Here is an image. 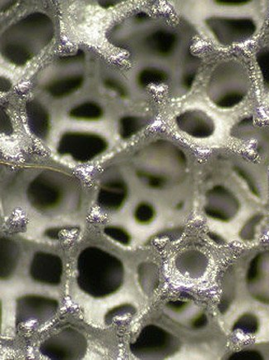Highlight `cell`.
<instances>
[{
    "instance_id": "obj_1",
    "label": "cell",
    "mask_w": 269,
    "mask_h": 360,
    "mask_svg": "<svg viewBox=\"0 0 269 360\" xmlns=\"http://www.w3.org/2000/svg\"><path fill=\"white\" fill-rule=\"evenodd\" d=\"M53 35V24L48 16L34 13L11 27L4 35L3 46L22 43L18 47L3 50L4 57L16 65H25L40 49L48 44Z\"/></svg>"
},
{
    "instance_id": "obj_2",
    "label": "cell",
    "mask_w": 269,
    "mask_h": 360,
    "mask_svg": "<svg viewBox=\"0 0 269 360\" xmlns=\"http://www.w3.org/2000/svg\"><path fill=\"white\" fill-rule=\"evenodd\" d=\"M248 91L247 73L238 63L233 62L217 67L207 86L209 98L221 109L237 107L247 98Z\"/></svg>"
},
{
    "instance_id": "obj_3",
    "label": "cell",
    "mask_w": 269,
    "mask_h": 360,
    "mask_svg": "<svg viewBox=\"0 0 269 360\" xmlns=\"http://www.w3.org/2000/svg\"><path fill=\"white\" fill-rule=\"evenodd\" d=\"M206 25L218 41L224 45L244 43L257 30V24L249 17L209 18Z\"/></svg>"
},
{
    "instance_id": "obj_4",
    "label": "cell",
    "mask_w": 269,
    "mask_h": 360,
    "mask_svg": "<svg viewBox=\"0 0 269 360\" xmlns=\"http://www.w3.org/2000/svg\"><path fill=\"white\" fill-rule=\"evenodd\" d=\"M108 146L105 138L96 134L71 132L62 136L58 151L74 160L86 162L104 153Z\"/></svg>"
},
{
    "instance_id": "obj_5",
    "label": "cell",
    "mask_w": 269,
    "mask_h": 360,
    "mask_svg": "<svg viewBox=\"0 0 269 360\" xmlns=\"http://www.w3.org/2000/svg\"><path fill=\"white\" fill-rule=\"evenodd\" d=\"M240 202L231 189L224 186H216L206 192L204 212L209 218L229 223L239 214Z\"/></svg>"
},
{
    "instance_id": "obj_6",
    "label": "cell",
    "mask_w": 269,
    "mask_h": 360,
    "mask_svg": "<svg viewBox=\"0 0 269 360\" xmlns=\"http://www.w3.org/2000/svg\"><path fill=\"white\" fill-rule=\"evenodd\" d=\"M51 173H41L30 184L29 197L32 204L39 210H52L61 202L62 187Z\"/></svg>"
},
{
    "instance_id": "obj_7",
    "label": "cell",
    "mask_w": 269,
    "mask_h": 360,
    "mask_svg": "<svg viewBox=\"0 0 269 360\" xmlns=\"http://www.w3.org/2000/svg\"><path fill=\"white\" fill-rule=\"evenodd\" d=\"M247 283L256 301L269 304V252L257 254L249 262Z\"/></svg>"
},
{
    "instance_id": "obj_8",
    "label": "cell",
    "mask_w": 269,
    "mask_h": 360,
    "mask_svg": "<svg viewBox=\"0 0 269 360\" xmlns=\"http://www.w3.org/2000/svg\"><path fill=\"white\" fill-rule=\"evenodd\" d=\"M180 130L196 139H208L216 131L213 119L201 110H188L177 118Z\"/></svg>"
},
{
    "instance_id": "obj_9",
    "label": "cell",
    "mask_w": 269,
    "mask_h": 360,
    "mask_svg": "<svg viewBox=\"0 0 269 360\" xmlns=\"http://www.w3.org/2000/svg\"><path fill=\"white\" fill-rule=\"evenodd\" d=\"M178 46V38L169 30H157L147 35L143 41V49L152 56L168 58Z\"/></svg>"
},
{
    "instance_id": "obj_10",
    "label": "cell",
    "mask_w": 269,
    "mask_h": 360,
    "mask_svg": "<svg viewBox=\"0 0 269 360\" xmlns=\"http://www.w3.org/2000/svg\"><path fill=\"white\" fill-rule=\"evenodd\" d=\"M128 197V186L122 179H114L106 183L99 193V202L105 209L118 210L124 205Z\"/></svg>"
},
{
    "instance_id": "obj_11",
    "label": "cell",
    "mask_w": 269,
    "mask_h": 360,
    "mask_svg": "<svg viewBox=\"0 0 269 360\" xmlns=\"http://www.w3.org/2000/svg\"><path fill=\"white\" fill-rule=\"evenodd\" d=\"M27 120L30 130L40 139H46L51 127L50 115L43 105L31 101L26 107Z\"/></svg>"
},
{
    "instance_id": "obj_12",
    "label": "cell",
    "mask_w": 269,
    "mask_h": 360,
    "mask_svg": "<svg viewBox=\"0 0 269 360\" xmlns=\"http://www.w3.org/2000/svg\"><path fill=\"white\" fill-rule=\"evenodd\" d=\"M85 83L82 74H69L48 83L46 91L55 99H63L80 90Z\"/></svg>"
},
{
    "instance_id": "obj_13",
    "label": "cell",
    "mask_w": 269,
    "mask_h": 360,
    "mask_svg": "<svg viewBox=\"0 0 269 360\" xmlns=\"http://www.w3.org/2000/svg\"><path fill=\"white\" fill-rule=\"evenodd\" d=\"M69 115L78 121L96 122L103 117L104 110L96 101H87L74 107Z\"/></svg>"
},
{
    "instance_id": "obj_14",
    "label": "cell",
    "mask_w": 269,
    "mask_h": 360,
    "mask_svg": "<svg viewBox=\"0 0 269 360\" xmlns=\"http://www.w3.org/2000/svg\"><path fill=\"white\" fill-rule=\"evenodd\" d=\"M168 80L169 74L157 68H143L137 76L138 85L142 89L160 86Z\"/></svg>"
},
{
    "instance_id": "obj_15",
    "label": "cell",
    "mask_w": 269,
    "mask_h": 360,
    "mask_svg": "<svg viewBox=\"0 0 269 360\" xmlns=\"http://www.w3.org/2000/svg\"><path fill=\"white\" fill-rule=\"evenodd\" d=\"M145 120L137 115H126L119 120V134L124 140L131 139L145 126Z\"/></svg>"
},
{
    "instance_id": "obj_16",
    "label": "cell",
    "mask_w": 269,
    "mask_h": 360,
    "mask_svg": "<svg viewBox=\"0 0 269 360\" xmlns=\"http://www.w3.org/2000/svg\"><path fill=\"white\" fill-rule=\"evenodd\" d=\"M183 262L185 269L191 274L202 275L205 274L207 269V258L203 253L198 251H190L185 253Z\"/></svg>"
},
{
    "instance_id": "obj_17",
    "label": "cell",
    "mask_w": 269,
    "mask_h": 360,
    "mask_svg": "<svg viewBox=\"0 0 269 360\" xmlns=\"http://www.w3.org/2000/svg\"><path fill=\"white\" fill-rule=\"evenodd\" d=\"M258 326V318L252 314H247L240 317L234 326L239 334L253 335L256 333Z\"/></svg>"
},
{
    "instance_id": "obj_18",
    "label": "cell",
    "mask_w": 269,
    "mask_h": 360,
    "mask_svg": "<svg viewBox=\"0 0 269 360\" xmlns=\"http://www.w3.org/2000/svg\"><path fill=\"white\" fill-rule=\"evenodd\" d=\"M133 215L139 224H150L155 219L156 210L150 202H142L137 205Z\"/></svg>"
},
{
    "instance_id": "obj_19",
    "label": "cell",
    "mask_w": 269,
    "mask_h": 360,
    "mask_svg": "<svg viewBox=\"0 0 269 360\" xmlns=\"http://www.w3.org/2000/svg\"><path fill=\"white\" fill-rule=\"evenodd\" d=\"M257 63L261 71L264 86L269 91V49H263L257 56Z\"/></svg>"
},
{
    "instance_id": "obj_20",
    "label": "cell",
    "mask_w": 269,
    "mask_h": 360,
    "mask_svg": "<svg viewBox=\"0 0 269 360\" xmlns=\"http://www.w3.org/2000/svg\"><path fill=\"white\" fill-rule=\"evenodd\" d=\"M105 233L108 235L111 239H113V241L122 244V245L127 246L131 243V235L122 228H108L105 230Z\"/></svg>"
},
{
    "instance_id": "obj_21",
    "label": "cell",
    "mask_w": 269,
    "mask_h": 360,
    "mask_svg": "<svg viewBox=\"0 0 269 360\" xmlns=\"http://www.w3.org/2000/svg\"><path fill=\"white\" fill-rule=\"evenodd\" d=\"M104 86L105 89L112 91L122 98H126L129 96L127 87L123 83L115 78L109 77L104 80Z\"/></svg>"
},
{
    "instance_id": "obj_22",
    "label": "cell",
    "mask_w": 269,
    "mask_h": 360,
    "mask_svg": "<svg viewBox=\"0 0 269 360\" xmlns=\"http://www.w3.org/2000/svg\"><path fill=\"white\" fill-rule=\"evenodd\" d=\"M218 6H228V7H242L248 6L250 3L249 1H218L216 2Z\"/></svg>"
}]
</instances>
